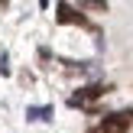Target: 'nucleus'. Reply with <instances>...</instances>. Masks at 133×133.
<instances>
[{
  "instance_id": "obj_1",
  "label": "nucleus",
  "mask_w": 133,
  "mask_h": 133,
  "mask_svg": "<svg viewBox=\"0 0 133 133\" xmlns=\"http://www.w3.org/2000/svg\"><path fill=\"white\" fill-rule=\"evenodd\" d=\"M130 123H133V114H130V110H127V114H107V120L101 123V130L104 133H123Z\"/></svg>"
},
{
  "instance_id": "obj_2",
  "label": "nucleus",
  "mask_w": 133,
  "mask_h": 133,
  "mask_svg": "<svg viewBox=\"0 0 133 133\" xmlns=\"http://www.w3.org/2000/svg\"><path fill=\"white\" fill-rule=\"evenodd\" d=\"M104 91H107V88H101V84H88V88H81L78 94H71L68 104H71V107H81V104H88V101H94V97H101Z\"/></svg>"
},
{
  "instance_id": "obj_3",
  "label": "nucleus",
  "mask_w": 133,
  "mask_h": 133,
  "mask_svg": "<svg viewBox=\"0 0 133 133\" xmlns=\"http://www.w3.org/2000/svg\"><path fill=\"white\" fill-rule=\"evenodd\" d=\"M55 16H58V23H78V26L88 23V19H84L75 6H68V3H58V13H55Z\"/></svg>"
},
{
  "instance_id": "obj_4",
  "label": "nucleus",
  "mask_w": 133,
  "mask_h": 133,
  "mask_svg": "<svg viewBox=\"0 0 133 133\" xmlns=\"http://www.w3.org/2000/svg\"><path fill=\"white\" fill-rule=\"evenodd\" d=\"M26 117H29V120H52V107H49V104H42V107H29Z\"/></svg>"
},
{
  "instance_id": "obj_5",
  "label": "nucleus",
  "mask_w": 133,
  "mask_h": 133,
  "mask_svg": "<svg viewBox=\"0 0 133 133\" xmlns=\"http://www.w3.org/2000/svg\"><path fill=\"white\" fill-rule=\"evenodd\" d=\"M0 75H10V62H6V52H0Z\"/></svg>"
}]
</instances>
